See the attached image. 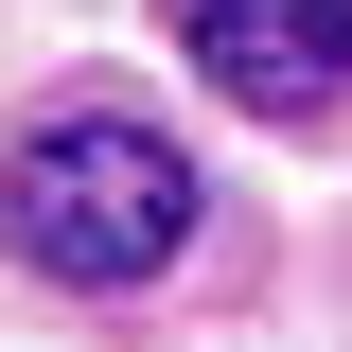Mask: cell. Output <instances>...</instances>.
<instances>
[{"mask_svg":"<svg viewBox=\"0 0 352 352\" xmlns=\"http://www.w3.org/2000/svg\"><path fill=\"white\" fill-rule=\"evenodd\" d=\"M0 229H18V264H36V282L124 300V282H159V264L194 247V159H176L159 124H124V106H71V124L18 141Z\"/></svg>","mask_w":352,"mask_h":352,"instance_id":"cell-1","label":"cell"},{"mask_svg":"<svg viewBox=\"0 0 352 352\" xmlns=\"http://www.w3.org/2000/svg\"><path fill=\"white\" fill-rule=\"evenodd\" d=\"M176 36H194V71H212L229 106H264V124H317L352 88V0H194Z\"/></svg>","mask_w":352,"mask_h":352,"instance_id":"cell-2","label":"cell"}]
</instances>
